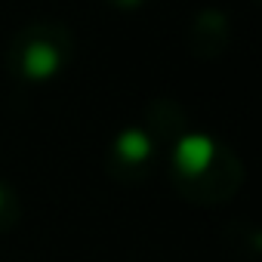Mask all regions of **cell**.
Returning <instances> with one entry per match:
<instances>
[{
	"label": "cell",
	"instance_id": "cell-3",
	"mask_svg": "<svg viewBox=\"0 0 262 262\" xmlns=\"http://www.w3.org/2000/svg\"><path fill=\"white\" fill-rule=\"evenodd\" d=\"M117 151H120L126 161H142V158H148V151H151V139L142 133V129H126V133L117 139Z\"/></svg>",
	"mask_w": 262,
	"mask_h": 262
},
{
	"label": "cell",
	"instance_id": "cell-2",
	"mask_svg": "<svg viewBox=\"0 0 262 262\" xmlns=\"http://www.w3.org/2000/svg\"><path fill=\"white\" fill-rule=\"evenodd\" d=\"M22 65H25V74H31V77H50V74L59 68V56H56L53 47L34 43V47H28Z\"/></svg>",
	"mask_w": 262,
	"mask_h": 262
},
{
	"label": "cell",
	"instance_id": "cell-1",
	"mask_svg": "<svg viewBox=\"0 0 262 262\" xmlns=\"http://www.w3.org/2000/svg\"><path fill=\"white\" fill-rule=\"evenodd\" d=\"M213 161V142L207 136H185L179 145H176V164L185 170V173H204Z\"/></svg>",
	"mask_w": 262,
	"mask_h": 262
}]
</instances>
